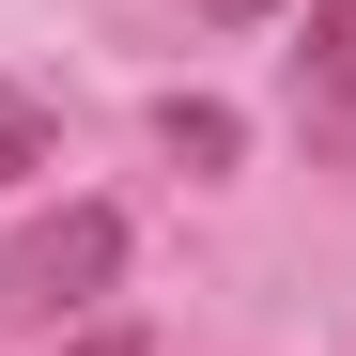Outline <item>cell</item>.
<instances>
[{"label":"cell","instance_id":"1","mask_svg":"<svg viewBox=\"0 0 356 356\" xmlns=\"http://www.w3.org/2000/svg\"><path fill=\"white\" fill-rule=\"evenodd\" d=\"M108 279H124V217H108V202H63L47 232L0 248V310H63V294H108Z\"/></svg>","mask_w":356,"mask_h":356},{"label":"cell","instance_id":"2","mask_svg":"<svg viewBox=\"0 0 356 356\" xmlns=\"http://www.w3.org/2000/svg\"><path fill=\"white\" fill-rule=\"evenodd\" d=\"M294 108H310V140H356V0H310V47H294Z\"/></svg>","mask_w":356,"mask_h":356},{"label":"cell","instance_id":"3","mask_svg":"<svg viewBox=\"0 0 356 356\" xmlns=\"http://www.w3.org/2000/svg\"><path fill=\"white\" fill-rule=\"evenodd\" d=\"M155 124H170V155H202V170H232V108H217V93H170Z\"/></svg>","mask_w":356,"mask_h":356},{"label":"cell","instance_id":"4","mask_svg":"<svg viewBox=\"0 0 356 356\" xmlns=\"http://www.w3.org/2000/svg\"><path fill=\"white\" fill-rule=\"evenodd\" d=\"M16 170H47V108H31L16 78H0V186H16Z\"/></svg>","mask_w":356,"mask_h":356},{"label":"cell","instance_id":"5","mask_svg":"<svg viewBox=\"0 0 356 356\" xmlns=\"http://www.w3.org/2000/svg\"><path fill=\"white\" fill-rule=\"evenodd\" d=\"M63 356H140V325H93V341H63Z\"/></svg>","mask_w":356,"mask_h":356},{"label":"cell","instance_id":"6","mask_svg":"<svg viewBox=\"0 0 356 356\" xmlns=\"http://www.w3.org/2000/svg\"><path fill=\"white\" fill-rule=\"evenodd\" d=\"M202 16H217V31H248V16H279V0H202Z\"/></svg>","mask_w":356,"mask_h":356}]
</instances>
